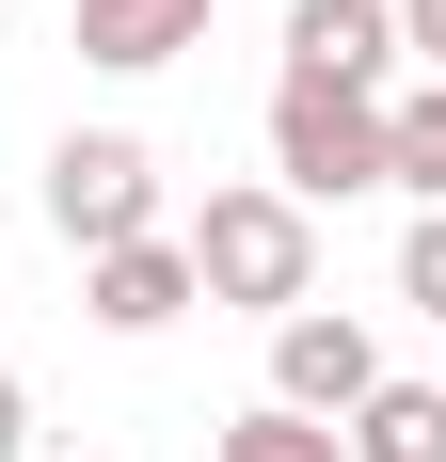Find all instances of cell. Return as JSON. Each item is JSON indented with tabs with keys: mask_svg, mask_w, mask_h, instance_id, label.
<instances>
[{
	"mask_svg": "<svg viewBox=\"0 0 446 462\" xmlns=\"http://www.w3.org/2000/svg\"><path fill=\"white\" fill-rule=\"evenodd\" d=\"M176 255H191V303H239V319L319 303V208H287L271 176H223L208 208L176 224Z\"/></svg>",
	"mask_w": 446,
	"mask_h": 462,
	"instance_id": "cell-1",
	"label": "cell"
},
{
	"mask_svg": "<svg viewBox=\"0 0 446 462\" xmlns=\"http://www.w3.org/2000/svg\"><path fill=\"white\" fill-rule=\"evenodd\" d=\"M271 191H287V208L383 191V96H351V80H271Z\"/></svg>",
	"mask_w": 446,
	"mask_h": 462,
	"instance_id": "cell-2",
	"label": "cell"
},
{
	"mask_svg": "<svg viewBox=\"0 0 446 462\" xmlns=\"http://www.w3.org/2000/svg\"><path fill=\"white\" fill-rule=\"evenodd\" d=\"M33 191H48V224H64V255L160 239V143H144V128H64Z\"/></svg>",
	"mask_w": 446,
	"mask_h": 462,
	"instance_id": "cell-3",
	"label": "cell"
},
{
	"mask_svg": "<svg viewBox=\"0 0 446 462\" xmlns=\"http://www.w3.org/2000/svg\"><path fill=\"white\" fill-rule=\"evenodd\" d=\"M367 383H383V335L351 319V303H287V319H271V399H287V415H351Z\"/></svg>",
	"mask_w": 446,
	"mask_h": 462,
	"instance_id": "cell-4",
	"label": "cell"
},
{
	"mask_svg": "<svg viewBox=\"0 0 446 462\" xmlns=\"http://www.w3.org/2000/svg\"><path fill=\"white\" fill-rule=\"evenodd\" d=\"M80 319H96V335H176V319H191V255H176V224L80 255Z\"/></svg>",
	"mask_w": 446,
	"mask_h": 462,
	"instance_id": "cell-5",
	"label": "cell"
},
{
	"mask_svg": "<svg viewBox=\"0 0 446 462\" xmlns=\"http://www.w3.org/2000/svg\"><path fill=\"white\" fill-rule=\"evenodd\" d=\"M287 80L383 96V80H399V0H287Z\"/></svg>",
	"mask_w": 446,
	"mask_h": 462,
	"instance_id": "cell-6",
	"label": "cell"
},
{
	"mask_svg": "<svg viewBox=\"0 0 446 462\" xmlns=\"http://www.w3.org/2000/svg\"><path fill=\"white\" fill-rule=\"evenodd\" d=\"M191 48H208V0H80V64H112V80H160Z\"/></svg>",
	"mask_w": 446,
	"mask_h": 462,
	"instance_id": "cell-7",
	"label": "cell"
},
{
	"mask_svg": "<svg viewBox=\"0 0 446 462\" xmlns=\"http://www.w3.org/2000/svg\"><path fill=\"white\" fill-rule=\"evenodd\" d=\"M335 447H351V462H446V383H399V367H383L351 415H335Z\"/></svg>",
	"mask_w": 446,
	"mask_h": 462,
	"instance_id": "cell-8",
	"label": "cell"
},
{
	"mask_svg": "<svg viewBox=\"0 0 446 462\" xmlns=\"http://www.w3.org/2000/svg\"><path fill=\"white\" fill-rule=\"evenodd\" d=\"M383 191H414V208H446V80L383 96Z\"/></svg>",
	"mask_w": 446,
	"mask_h": 462,
	"instance_id": "cell-9",
	"label": "cell"
},
{
	"mask_svg": "<svg viewBox=\"0 0 446 462\" xmlns=\"http://www.w3.org/2000/svg\"><path fill=\"white\" fill-rule=\"evenodd\" d=\"M208 462H351V447H335L319 415H287V399H256V415H223V430H208Z\"/></svg>",
	"mask_w": 446,
	"mask_h": 462,
	"instance_id": "cell-10",
	"label": "cell"
},
{
	"mask_svg": "<svg viewBox=\"0 0 446 462\" xmlns=\"http://www.w3.org/2000/svg\"><path fill=\"white\" fill-rule=\"evenodd\" d=\"M399 303H414V319H446V208H414V239H399Z\"/></svg>",
	"mask_w": 446,
	"mask_h": 462,
	"instance_id": "cell-11",
	"label": "cell"
},
{
	"mask_svg": "<svg viewBox=\"0 0 446 462\" xmlns=\"http://www.w3.org/2000/svg\"><path fill=\"white\" fill-rule=\"evenodd\" d=\"M399 48H414V64L446 80V0H399Z\"/></svg>",
	"mask_w": 446,
	"mask_h": 462,
	"instance_id": "cell-12",
	"label": "cell"
},
{
	"mask_svg": "<svg viewBox=\"0 0 446 462\" xmlns=\"http://www.w3.org/2000/svg\"><path fill=\"white\" fill-rule=\"evenodd\" d=\"M16 447H33V399H16V367H0V462H16Z\"/></svg>",
	"mask_w": 446,
	"mask_h": 462,
	"instance_id": "cell-13",
	"label": "cell"
}]
</instances>
